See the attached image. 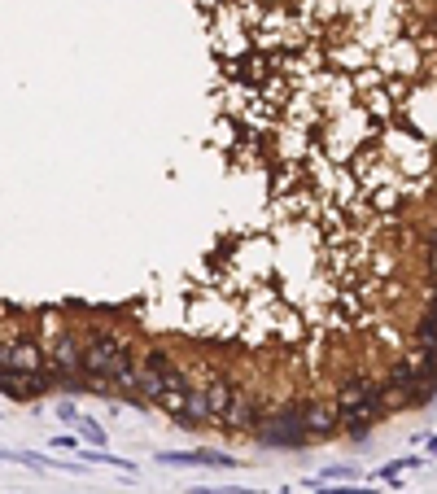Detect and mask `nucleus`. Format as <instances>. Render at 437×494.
I'll return each mask as SVG.
<instances>
[{"mask_svg":"<svg viewBox=\"0 0 437 494\" xmlns=\"http://www.w3.org/2000/svg\"><path fill=\"white\" fill-rule=\"evenodd\" d=\"M0 460H9V455H5V451H0Z\"/></svg>","mask_w":437,"mask_h":494,"instance_id":"9d476101","label":"nucleus"},{"mask_svg":"<svg viewBox=\"0 0 437 494\" xmlns=\"http://www.w3.org/2000/svg\"><path fill=\"white\" fill-rule=\"evenodd\" d=\"M354 477H359V473H354V468H346V464H337V468H324V473L315 477V481H328V486H337V481H354Z\"/></svg>","mask_w":437,"mask_h":494,"instance_id":"0eeeda50","label":"nucleus"},{"mask_svg":"<svg viewBox=\"0 0 437 494\" xmlns=\"http://www.w3.org/2000/svg\"><path fill=\"white\" fill-rule=\"evenodd\" d=\"M158 464H171V468H241L236 455H219V451H167V455H158Z\"/></svg>","mask_w":437,"mask_h":494,"instance_id":"f03ea898","label":"nucleus"},{"mask_svg":"<svg viewBox=\"0 0 437 494\" xmlns=\"http://www.w3.org/2000/svg\"><path fill=\"white\" fill-rule=\"evenodd\" d=\"M57 420H66V425H75V420H79L75 403H57Z\"/></svg>","mask_w":437,"mask_h":494,"instance_id":"6e6552de","label":"nucleus"},{"mask_svg":"<svg viewBox=\"0 0 437 494\" xmlns=\"http://www.w3.org/2000/svg\"><path fill=\"white\" fill-rule=\"evenodd\" d=\"M429 464V455H398V460H389V464H381L372 473V481H394L398 473H407V468H424Z\"/></svg>","mask_w":437,"mask_h":494,"instance_id":"20e7f679","label":"nucleus"},{"mask_svg":"<svg viewBox=\"0 0 437 494\" xmlns=\"http://www.w3.org/2000/svg\"><path fill=\"white\" fill-rule=\"evenodd\" d=\"M424 455H429V460H437V433H429V438H424Z\"/></svg>","mask_w":437,"mask_h":494,"instance_id":"1a4fd4ad","label":"nucleus"},{"mask_svg":"<svg viewBox=\"0 0 437 494\" xmlns=\"http://www.w3.org/2000/svg\"><path fill=\"white\" fill-rule=\"evenodd\" d=\"M407 337L416 346H433V350H437V311L416 306V315L407 319Z\"/></svg>","mask_w":437,"mask_h":494,"instance_id":"7ed1b4c3","label":"nucleus"},{"mask_svg":"<svg viewBox=\"0 0 437 494\" xmlns=\"http://www.w3.org/2000/svg\"><path fill=\"white\" fill-rule=\"evenodd\" d=\"M75 429H79V438H84V442H92V447H105V429L97 425V420L79 416V420H75Z\"/></svg>","mask_w":437,"mask_h":494,"instance_id":"39448f33","label":"nucleus"},{"mask_svg":"<svg viewBox=\"0 0 437 494\" xmlns=\"http://www.w3.org/2000/svg\"><path fill=\"white\" fill-rule=\"evenodd\" d=\"M153 407H158L162 416H171L180 429H206V425H215V420H210V407H206L202 381H193V385H167V390L153 398Z\"/></svg>","mask_w":437,"mask_h":494,"instance_id":"f257e3e1","label":"nucleus"},{"mask_svg":"<svg viewBox=\"0 0 437 494\" xmlns=\"http://www.w3.org/2000/svg\"><path fill=\"white\" fill-rule=\"evenodd\" d=\"M315 494H381V490L363 486V481H337V486H328V490H315Z\"/></svg>","mask_w":437,"mask_h":494,"instance_id":"423d86ee","label":"nucleus"}]
</instances>
